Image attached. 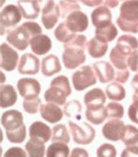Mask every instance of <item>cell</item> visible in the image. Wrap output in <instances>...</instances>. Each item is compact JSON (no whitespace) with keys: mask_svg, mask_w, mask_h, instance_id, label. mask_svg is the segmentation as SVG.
I'll return each instance as SVG.
<instances>
[{"mask_svg":"<svg viewBox=\"0 0 138 157\" xmlns=\"http://www.w3.org/2000/svg\"><path fill=\"white\" fill-rule=\"evenodd\" d=\"M121 157H138L137 155H135L133 153L129 152L128 149H124L123 152L121 154Z\"/></svg>","mask_w":138,"mask_h":157,"instance_id":"46","label":"cell"},{"mask_svg":"<svg viewBox=\"0 0 138 157\" xmlns=\"http://www.w3.org/2000/svg\"><path fill=\"white\" fill-rule=\"evenodd\" d=\"M106 96L113 101H121L126 96L124 87L117 82H112L106 86Z\"/></svg>","mask_w":138,"mask_h":157,"instance_id":"30","label":"cell"},{"mask_svg":"<svg viewBox=\"0 0 138 157\" xmlns=\"http://www.w3.org/2000/svg\"><path fill=\"white\" fill-rule=\"evenodd\" d=\"M109 119H120L124 117V109L122 105L117 102H110L106 105Z\"/></svg>","mask_w":138,"mask_h":157,"instance_id":"37","label":"cell"},{"mask_svg":"<svg viewBox=\"0 0 138 157\" xmlns=\"http://www.w3.org/2000/svg\"><path fill=\"white\" fill-rule=\"evenodd\" d=\"M1 123L5 131H14L20 129L23 124V115L17 110L5 111L1 117Z\"/></svg>","mask_w":138,"mask_h":157,"instance_id":"13","label":"cell"},{"mask_svg":"<svg viewBox=\"0 0 138 157\" xmlns=\"http://www.w3.org/2000/svg\"><path fill=\"white\" fill-rule=\"evenodd\" d=\"M131 86L134 88V90H138V73L134 76L131 80Z\"/></svg>","mask_w":138,"mask_h":157,"instance_id":"47","label":"cell"},{"mask_svg":"<svg viewBox=\"0 0 138 157\" xmlns=\"http://www.w3.org/2000/svg\"><path fill=\"white\" fill-rule=\"evenodd\" d=\"M18 8L25 19H36L40 13L39 1H17Z\"/></svg>","mask_w":138,"mask_h":157,"instance_id":"24","label":"cell"},{"mask_svg":"<svg viewBox=\"0 0 138 157\" xmlns=\"http://www.w3.org/2000/svg\"><path fill=\"white\" fill-rule=\"evenodd\" d=\"M22 19V13L17 6L8 5L2 10L0 14L1 36H4L7 29L15 27Z\"/></svg>","mask_w":138,"mask_h":157,"instance_id":"6","label":"cell"},{"mask_svg":"<svg viewBox=\"0 0 138 157\" xmlns=\"http://www.w3.org/2000/svg\"><path fill=\"white\" fill-rule=\"evenodd\" d=\"M116 48L127 56H130L134 51L138 49V40L130 35H123L117 39Z\"/></svg>","mask_w":138,"mask_h":157,"instance_id":"22","label":"cell"},{"mask_svg":"<svg viewBox=\"0 0 138 157\" xmlns=\"http://www.w3.org/2000/svg\"><path fill=\"white\" fill-rule=\"evenodd\" d=\"M86 117L90 123H92L93 124H101L106 118H108V113H107L106 107L103 106L100 108L86 109Z\"/></svg>","mask_w":138,"mask_h":157,"instance_id":"28","label":"cell"},{"mask_svg":"<svg viewBox=\"0 0 138 157\" xmlns=\"http://www.w3.org/2000/svg\"><path fill=\"white\" fill-rule=\"evenodd\" d=\"M1 52V68L7 72H11L15 70L18 61V54L16 50L7 43H2L0 47Z\"/></svg>","mask_w":138,"mask_h":157,"instance_id":"9","label":"cell"},{"mask_svg":"<svg viewBox=\"0 0 138 157\" xmlns=\"http://www.w3.org/2000/svg\"><path fill=\"white\" fill-rule=\"evenodd\" d=\"M55 38L59 41L60 42H63L64 44L67 43V42H71L73 39H74L76 37V34L74 32H72L70 29H69L65 22L60 23L57 28L55 29Z\"/></svg>","mask_w":138,"mask_h":157,"instance_id":"32","label":"cell"},{"mask_svg":"<svg viewBox=\"0 0 138 157\" xmlns=\"http://www.w3.org/2000/svg\"><path fill=\"white\" fill-rule=\"evenodd\" d=\"M82 111V105L79 100L68 101L64 106V114L67 117H74L75 119H80V112Z\"/></svg>","mask_w":138,"mask_h":157,"instance_id":"34","label":"cell"},{"mask_svg":"<svg viewBox=\"0 0 138 157\" xmlns=\"http://www.w3.org/2000/svg\"><path fill=\"white\" fill-rule=\"evenodd\" d=\"M41 12V22L45 29H51L54 28L60 17L59 6L55 5L54 1H47Z\"/></svg>","mask_w":138,"mask_h":157,"instance_id":"10","label":"cell"},{"mask_svg":"<svg viewBox=\"0 0 138 157\" xmlns=\"http://www.w3.org/2000/svg\"><path fill=\"white\" fill-rule=\"evenodd\" d=\"M129 77V70H117L115 74V81L117 83L124 84L128 80Z\"/></svg>","mask_w":138,"mask_h":157,"instance_id":"44","label":"cell"},{"mask_svg":"<svg viewBox=\"0 0 138 157\" xmlns=\"http://www.w3.org/2000/svg\"><path fill=\"white\" fill-rule=\"evenodd\" d=\"M5 132L7 139L12 143H22L26 138V126L24 124L17 130Z\"/></svg>","mask_w":138,"mask_h":157,"instance_id":"39","label":"cell"},{"mask_svg":"<svg viewBox=\"0 0 138 157\" xmlns=\"http://www.w3.org/2000/svg\"><path fill=\"white\" fill-rule=\"evenodd\" d=\"M98 157H116L117 156V149L110 143H104L97 150Z\"/></svg>","mask_w":138,"mask_h":157,"instance_id":"40","label":"cell"},{"mask_svg":"<svg viewBox=\"0 0 138 157\" xmlns=\"http://www.w3.org/2000/svg\"><path fill=\"white\" fill-rule=\"evenodd\" d=\"M85 48L64 44V53L62 54V60L65 67L69 70L75 69L86 61Z\"/></svg>","mask_w":138,"mask_h":157,"instance_id":"5","label":"cell"},{"mask_svg":"<svg viewBox=\"0 0 138 157\" xmlns=\"http://www.w3.org/2000/svg\"><path fill=\"white\" fill-rule=\"evenodd\" d=\"M128 116L133 123L138 124V101H133V103L129 105Z\"/></svg>","mask_w":138,"mask_h":157,"instance_id":"42","label":"cell"},{"mask_svg":"<svg viewBox=\"0 0 138 157\" xmlns=\"http://www.w3.org/2000/svg\"><path fill=\"white\" fill-rule=\"evenodd\" d=\"M92 68L101 83H107L115 78V70L113 67L105 60H98L93 63Z\"/></svg>","mask_w":138,"mask_h":157,"instance_id":"15","label":"cell"},{"mask_svg":"<svg viewBox=\"0 0 138 157\" xmlns=\"http://www.w3.org/2000/svg\"><path fill=\"white\" fill-rule=\"evenodd\" d=\"M19 74L35 75L40 70V60L30 53H25L21 56L17 67Z\"/></svg>","mask_w":138,"mask_h":157,"instance_id":"11","label":"cell"},{"mask_svg":"<svg viewBox=\"0 0 138 157\" xmlns=\"http://www.w3.org/2000/svg\"><path fill=\"white\" fill-rule=\"evenodd\" d=\"M123 143L126 147H130L138 143V129L133 125H126Z\"/></svg>","mask_w":138,"mask_h":157,"instance_id":"36","label":"cell"},{"mask_svg":"<svg viewBox=\"0 0 138 157\" xmlns=\"http://www.w3.org/2000/svg\"><path fill=\"white\" fill-rule=\"evenodd\" d=\"M127 65L132 72H138V49L134 51L128 57Z\"/></svg>","mask_w":138,"mask_h":157,"instance_id":"41","label":"cell"},{"mask_svg":"<svg viewBox=\"0 0 138 157\" xmlns=\"http://www.w3.org/2000/svg\"><path fill=\"white\" fill-rule=\"evenodd\" d=\"M29 137L38 139L43 143L48 142L52 138L51 129L44 123L36 121L34 122L29 127Z\"/></svg>","mask_w":138,"mask_h":157,"instance_id":"20","label":"cell"},{"mask_svg":"<svg viewBox=\"0 0 138 157\" xmlns=\"http://www.w3.org/2000/svg\"><path fill=\"white\" fill-rule=\"evenodd\" d=\"M126 149H128L129 152L133 153L135 155H138V143L136 144H135L133 146H130V147H126Z\"/></svg>","mask_w":138,"mask_h":157,"instance_id":"48","label":"cell"},{"mask_svg":"<svg viewBox=\"0 0 138 157\" xmlns=\"http://www.w3.org/2000/svg\"><path fill=\"white\" fill-rule=\"evenodd\" d=\"M51 140L53 143H68L70 142V136L67 127L64 124H56L54 126Z\"/></svg>","mask_w":138,"mask_h":157,"instance_id":"33","label":"cell"},{"mask_svg":"<svg viewBox=\"0 0 138 157\" xmlns=\"http://www.w3.org/2000/svg\"><path fill=\"white\" fill-rule=\"evenodd\" d=\"M25 149L29 157H44L45 143L38 139L30 138L25 144Z\"/></svg>","mask_w":138,"mask_h":157,"instance_id":"26","label":"cell"},{"mask_svg":"<svg viewBox=\"0 0 138 157\" xmlns=\"http://www.w3.org/2000/svg\"><path fill=\"white\" fill-rule=\"evenodd\" d=\"M117 34H118L117 29L113 23H110V25L104 28L95 29V37L99 41L106 43L115 40Z\"/></svg>","mask_w":138,"mask_h":157,"instance_id":"27","label":"cell"},{"mask_svg":"<svg viewBox=\"0 0 138 157\" xmlns=\"http://www.w3.org/2000/svg\"><path fill=\"white\" fill-rule=\"evenodd\" d=\"M17 100V94L11 85H2L0 87V105L5 109L14 105Z\"/></svg>","mask_w":138,"mask_h":157,"instance_id":"21","label":"cell"},{"mask_svg":"<svg viewBox=\"0 0 138 157\" xmlns=\"http://www.w3.org/2000/svg\"><path fill=\"white\" fill-rule=\"evenodd\" d=\"M82 3L86 5L87 6L92 7V6H96V5L101 4L102 1H82Z\"/></svg>","mask_w":138,"mask_h":157,"instance_id":"49","label":"cell"},{"mask_svg":"<svg viewBox=\"0 0 138 157\" xmlns=\"http://www.w3.org/2000/svg\"><path fill=\"white\" fill-rule=\"evenodd\" d=\"M72 82L74 89L81 92L86 88L97 83V78L94 71L90 66H83L79 67L72 76Z\"/></svg>","mask_w":138,"mask_h":157,"instance_id":"4","label":"cell"},{"mask_svg":"<svg viewBox=\"0 0 138 157\" xmlns=\"http://www.w3.org/2000/svg\"><path fill=\"white\" fill-rule=\"evenodd\" d=\"M116 22L124 32L138 33V0L124 1Z\"/></svg>","mask_w":138,"mask_h":157,"instance_id":"1","label":"cell"},{"mask_svg":"<svg viewBox=\"0 0 138 157\" xmlns=\"http://www.w3.org/2000/svg\"><path fill=\"white\" fill-rule=\"evenodd\" d=\"M69 147L67 143H53L47 149V157H69Z\"/></svg>","mask_w":138,"mask_h":157,"instance_id":"31","label":"cell"},{"mask_svg":"<svg viewBox=\"0 0 138 157\" xmlns=\"http://www.w3.org/2000/svg\"><path fill=\"white\" fill-rule=\"evenodd\" d=\"M17 90L21 97L32 98L38 97L41 93V85L36 78H23L17 82Z\"/></svg>","mask_w":138,"mask_h":157,"instance_id":"12","label":"cell"},{"mask_svg":"<svg viewBox=\"0 0 138 157\" xmlns=\"http://www.w3.org/2000/svg\"><path fill=\"white\" fill-rule=\"evenodd\" d=\"M86 50L92 58H101L108 50V43L103 42L94 36L86 44Z\"/></svg>","mask_w":138,"mask_h":157,"instance_id":"25","label":"cell"},{"mask_svg":"<svg viewBox=\"0 0 138 157\" xmlns=\"http://www.w3.org/2000/svg\"><path fill=\"white\" fill-rule=\"evenodd\" d=\"M29 45L33 53L37 56H43L48 53L52 48L51 39L47 35L43 34L33 37L30 40Z\"/></svg>","mask_w":138,"mask_h":157,"instance_id":"19","label":"cell"},{"mask_svg":"<svg viewBox=\"0 0 138 157\" xmlns=\"http://www.w3.org/2000/svg\"><path fill=\"white\" fill-rule=\"evenodd\" d=\"M61 71L59 58L55 55H49L41 60V73L45 76H53Z\"/></svg>","mask_w":138,"mask_h":157,"instance_id":"23","label":"cell"},{"mask_svg":"<svg viewBox=\"0 0 138 157\" xmlns=\"http://www.w3.org/2000/svg\"><path fill=\"white\" fill-rule=\"evenodd\" d=\"M84 102L86 109H94L104 106L106 102V96L99 88H94L85 94Z\"/></svg>","mask_w":138,"mask_h":157,"instance_id":"18","label":"cell"},{"mask_svg":"<svg viewBox=\"0 0 138 157\" xmlns=\"http://www.w3.org/2000/svg\"><path fill=\"white\" fill-rule=\"evenodd\" d=\"M74 142L77 144L87 145L92 143L95 138V129L87 123L82 122L81 124H76L73 121L67 122Z\"/></svg>","mask_w":138,"mask_h":157,"instance_id":"3","label":"cell"},{"mask_svg":"<svg viewBox=\"0 0 138 157\" xmlns=\"http://www.w3.org/2000/svg\"><path fill=\"white\" fill-rule=\"evenodd\" d=\"M132 99H133V101H138V90H135Z\"/></svg>","mask_w":138,"mask_h":157,"instance_id":"51","label":"cell"},{"mask_svg":"<svg viewBox=\"0 0 138 157\" xmlns=\"http://www.w3.org/2000/svg\"><path fill=\"white\" fill-rule=\"evenodd\" d=\"M126 129V125L119 119H110L102 128V134L105 138L112 142L123 140Z\"/></svg>","mask_w":138,"mask_h":157,"instance_id":"8","label":"cell"},{"mask_svg":"<svg viewBox=\"0 0 138 157\" xmlns=\"http://www.w3.org/2000/svg\"><path fill=\"white\" fill-rule=\"evenodd\" d=\"M92 23L96 29H101L110 25L111 23L112 15L105 5L98 6L94 10L91 15Z\"/></svg>","mask_w":138,"mask_h":157,"instance_id":"16","label":"cell"},{"mask_svg":"<svg viewBox=\"0 0 138 157\" xmlns=\"http://www.w3.org/2000/svg\"><path fill=\"white\" fill-rule=\"evenodd\" d=\"M66 25L72 32H84L88 28V17L82 11H74L66 18Z\"/></svg>","mask_w":138,"mask_h":157,"instance_id":"14","label":"cell"},{"mask_svg":"<svg viewBox=\"0 0 138 157\" xmlns=\"http://www.w3.org/2000/svg\"><path fill=\"white\" fill-rule=\"evenodd\" d=\"M72 93L69 79L65 75L55 77L50 83V87L44 93V99L48 103L57 105H63L67 102V98Z\"/></svg>","mask_w":138,"mask_h":157,"instance_id":"2","label":"cell"},{"mask_svg":"<svg viewBox=\"0 0 138 157\" xmlns=\"http://www.w3.org/2000/svg\"><path fill=\"white\" fill-rule=\"evenodd\" d=\"M32 39L29 33L28 32L23 26H19L17 28L11 29L8 32L6 40L11 46L18 50H25L30 43Z\"/></svg>","mask_w":138,"mask_h":157,"instance_id":"7","label":"cell"},{"mask_svg":"<svg viewBox=\"0 0 138 157\" xmlns=\"http://www.w3.org/2000/svg\"><path fill=\"white\" fill-rule=\"evenodd\" d=\"M59 8L60 17L62 18H67L71 13L74 11H79L80 5L77 1H59Z\"/></svg>","mask_w":138,"mask_h":157,"instance_id":"35","label":"cell"},{"mask_svg":"<svg viewBox=\"0 0 138 157\" xmlns=\"http://www.w3.org/2000/svg\"><path fill=\"white\" fill-rule=\"evenodd\" d=\"M41 105V100L38 97L26 98L23 102V107L24 111L29 114H36L40 110Z\"/></svg>","mask_w":138,"mask_h":157,"instance_id":"38","label":"cell"},{"mask_svg":"<svg viewBox=\"0 0 138 157\" xmlns=\"http://www.w3.org/2000/svg\"><path fill=\"white\" fill-rule=\"evenodd\" d=\"M41 117L50 124H55L60 122L63 117V111L57 105L53 103H47L40 106Z\"/></svg>","mask_w":138,"mask_h":157,"instance_id":"17","label":"cell"},{"mask_svg":"<svg viewBox=\"0 0 138 157\" xmlns=\"http://www.w3.org/2000/svg\"><path fill=\"white\" fill-rule=\"evenodd\" d=\"M69 157H89L87 151L81 148H74Z\"/></svg>","mask_w":138,"mask_h":157,"instance_id":"45","label":"cell"},{"mask_svg":"<svg viewBox=\"0 0 138 157\" xmlns=\"http://www.w3.org/2000/svg\"><path fill=\"white\" fill-rule=\"evenodd\" d=\"M105 5H107L108 7L115 8L116 6H117V5H118V1H105Z\"/></svg>","mask_w":138,"mask_h":157,"instance_id":"50","label":"cell"},{"mask_svg":"<svg viewBox=\"0 0 138 157\" xmlns=\"http://www.w3.org/2000/svg\"><path fill=\"white\" fill-rule=\"evenodd\" d=\"M0 74H1V75H2V77H3V80L1 81V84H3V83H4V82H5V74H4V73H3V72H1Z\"/></svg>","mask_w":138,"mask_h":157,"instance_id":"52","label":"cell"},{"mask_svg":"<svg viewBox=\"0 0 138 157\" xmlns=\"http://www.w3.org/2000/svg\"><path fill=\"white\" fill-rule=\"evenodd\" d=\"M129 56L125 55L123 52L118 50L116 47H114L110 51V62L113 65V67L117 68V70H126L128 69L127 60H128Z\"/></svg>","mask_w":138,"mask_h":157,"instance_id":"29","label":"cell"},{"mask_svg":"<svg viewBox=\"0 0 138 157\" xmlns=\"http://www.w3.org/2000/svg\"><path fill=\"white\" fill-rule=\"evenodd\" d=\"M4 157H27V155L22 148L12 147L5 153Z\"/></svg>","mask_w":138,"mask_h":157,"instance_id":"43","label":"cell"}]
</instances>
